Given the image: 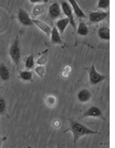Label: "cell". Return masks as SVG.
I'll use <instances>...</instances> for the list:
<instances>
[{"label": "cell", "mask_w": 115, "mask_h": 148, "mask_svg": "<svg viewBox=\"0 0 115 148\" xmlns=\"http://www.w3.org/2000/svg\"><path fill=\"white\" fill-rule=\"evenodd\" d=\"M107 79V76L103 75V74L97 71L95 65L92 64V66L89 69V81L92 85H97V84Z\"/></svg>", "instance_id": "3957f363"}, {"label": "cell", "mask_w": 115, "mask_h": 148, "mask_svg": "<svg viewBox=\"0 0 115 148\" xmlns=\"http://www.w3.org/2000/svg\"><path fill=\"white\" fill-rule=\"evenodd\" d=\"M29 1L31 4H39V3H42V1H41V0H29Z\"/></svg>", "instance_id": "7402d4cb"}, {"label": "cell", "mask_w": 115, "mask_h": 148, "mask_svg": "<svg viewBox=\"0 0 115 148\" xmlns=\"http://www.w3.org/2000/svg\"><path fill=\"white\" fill-rule=\"evenodd\" d=\"M45 10H46V6L45 5H42V4H38L37 5H35L32 9V14L34 16H38V15H40L45 13Z\"/></svg>", "instance_id": "e0dca14e"}, {"label": "cell", "mask_w": 115, "mask_h": 148, "mask_svg": "<svg viewBox=\"0 0 115 148\" xmlns=\"http://www.w3.org/2000/svg\"><path fill=\"white\" fill-rule=\"evenodd\" d=\"M42 2H45V3H47V2H48V0H41Z\"/></svg>", "instance_id": "603a6c76"}, {"label": "cell", "mask_w": 115, "mask_h": 148, "mask_svg": "<svg viewBox=\"0 0 115 148\" xmlns=\"http://www.w3.org/2000/svg\"><path fill=\"white\" fill-rule=\"evenodd\" d=\"M70 24V21L68 18H62L60 20H58L57 22L55 23V27L56 29H58L59 31V33L62 34V35H64V31L67 28V26Z\"/></svg>", "instance_id": "9c48e42d"}, {"label": "cell", "mask_w": 115, "mask_h": 148, "mask_svg": "<svg viewBox=\"0 0 115 148\" xmlns=\"http://www.w3.org/2000/svg\"><path fill=\"white\" fill-rule=\"evenodd\" d=\"M50 37H51V42L53 44H55V45L62 44V39L61 38V34L59 33V31H58V29H56L55 26H54L53 28H52Z\"/></svg>", "instance_id": "30bf717a"}, {"label": "cell", "mask_w": 115, "mask_h": 148, "mask_svg": "<svg viewBox=\"0 0 115 148\" xmlns=\"http://www.w3.org/2000/svg\"><path fill=\"white\" fill-rule=\"evenodd\" d=\"M61 5H62V10L64 14H65L66 18L69 19L70 21V23L71 25L72 26L73 29H76V23H75V20H74V17H73V14H72V9L70 5V4L66 1H62L61 3Z\"/></svg>", "instance_id": "277c9868"}, {"label": "cell", "mask_w": 115, "mask_h": 148, "mask_svg": "<svg viewBox=\"0 0 115 148\" xmlns=\"http://www.w3.org/2000/svg\"><path fill=\"white\" fill-rule=\"evenodd\" d=\"M91 97H92V95H91V92L86 88L84 89H81L78 95H77V97H78V100L81 103H87L88 102L90 99H91Z\"/></svg>", "instance_id": "7c38bea8"}, {"label": "cell", "mask_w": 115, "mask_h": 148, "mask_svg": "<svg viewBox=\"0 0 115 148\" xmlns=\"http://www.w3.org/2000/svg\"><path fill=\"white\" fill-rule=\"evenodd\" d=\"M61 14V8L60 5L57 3H54L52 4L49 6V16L51 17V19H56L60 16Z\"/></svg>", "instance_id": "4fadbf2b"}, {"label": "cell", "mask_w": 115, "mask_h": 148, "mask_svg": "<svg viewBox=\"0 0 115 148\" xmlns=\"http://www.w3.org/2000/svg\"><path fill=\"white\" fill-rule=\"evenodd\" d=\"M0 79L5 81L10 79V71L4 63L0 64Z\"/></svg>", "instance_id": "5bb4252c"}, {"label": "cell", "mask_w": 115, "mask_h": 148, "mask_svg": "<svg viewBox=\"0 0 115 148\" xmlns=\"http://www.w3.org/2000/svg\"><path fill=\"white\" fill-rule=\"evenodd\" d=\"M0 147H1V140H0Z\"/></svg>", "instance_id": "cb8c5ba5"}, {"label": "cell", "mask_w": 115, "mask_h": 148, "mask_svg": "<svg viewBox=\"0 0 115 148\" xmlns=\"http://www.w3.org/2000/svg\"><path fill=\"white\" fill-rule=\"evenodd\" d=\"M20 79L24 81H32V72L29 71H23L20 72Z\"/></svg>", "instance_id": "ac0fdd59"}, {"label": "cell", "mask_w": 115, "mask_h": 148, "mask_svg": "<svg viewBox=\"0 0 115 148\" xmlns=\"http://www.w3.org/2000/svg\"><path fill=\"white\" fill-rule=\"evenodd\" d=\"M32 23H33V24H35L40 30H42L46 35L49 36V35L51 34L52 28H51L48 24H47L46 23L42 22V21L37 20V19H32Z\"/></svg>", "instance_id": "ba28073f"}, {"label": "cell", "mask_w": 115, "mask_h": 148, "mask_svg": "<svg viewBox=\"0 0 115 148\" xmlns=\"http://www.w3.org/2000/svg\"><path fill=\"white\" fill-rule=\"evenodd\" d=\"M83 117H96V118H101L103 120H104V118L103 117V113L101 112V110L97 107V106H92L90 108H88L83 114Z\"/></svg>", "instance_id": "52a82bcc"}, {"label": "cell", "mask_w": 115, "mask_h": 148, "mask_svg": "<svg viewBox=\"0 0 115 148\" xmlns=\"http://www.w3.org/2000/svg\"><path fill=\"white\" fill-rule=\"evenodd\" d=\"M77 32L80 36H87L88 34V28L83 22H80L79 24V27L77 29Z\"/></svg>", "instance_id": "2e32d148"}, {"label": "cell", "mask_w": 115, "mask_h": 148, "mask_svg": "<svg viewBox=\"0 0 115 148\" xmlns=\"http://www.w3.org/2000/svg\"><path fill=\"white\" fill-rule=\"evenodd\" d=\"M109 15L108 12H92L89 14V21L91 23H99L102 22Z\"/></svg>", "instance_id": "8992f818"}, {"label": "cell", "mask_w": 115, "mask_h": 148, "mask_svg": "<svg viewBox=\"0 0 115 148\" xmlns=\"http://www.w3.org/2000/svg\"><path fill=\"white\" fill-rule=\"evenodd\" d=\"M18 20L19 22L24 26H32L34 25L32 23V19H30L29 15L23 9H19L18 11Z\"/></svg>", "instance_id": "5b68a950"}, {"label": "cell", "mask_w": 115, "mask_h": 148, "mask_svg": "<svg viewBox=\"0 0 115 148\" xmlns=\"http://www.w3.org/2000/svg\"><path fill=\"white\" fill-rule=\"evenodd\" d=\"M71 130L73 134V142L74 143H76L83 136L98 134L97 131L92 130L87 128V127L83 126L82 124H80L77 121H71Z\"/></svg>", "instance_id": "6da1fadb"}, {"label": "cell", "mask_w": 115, "mask_h": 148, "mask_svg": "<svg viewBox=\"0 0 115 148\" xmlns=\"http://www.w3.org/2000/svg\"><path fill=\"white\" fill-rule=\"evenodd\" d=\"M110 5V0H99L97 3V8L107 9Z\"/></svg>", "instance_id": "ffe728a7"}, {"label": "cell", "mask_w": 115, "mask_h": 148, "mask_svg": "<svg viewBox=\"0 0 115 148\" xmlns=\"http://www.w3.org/2000/svg\"><path fill=\"white\" fill-rule=\"evenodd\" d=\"M67 1L71 4V9L73 10V11H74L75 15H76L78 18L82 19V18H85V17H86V15H85L84 12L82 11L81 8L79 7V5H78V3L75 1V0H67Z\"/></svg>", "instance_id": "8fae6325"}, {"label": "cell", "mask_w": 115, "mask_h": 148, "mask_svg": "<svg viewBox=\"0 0 115 148\" xmlns=\"http://www.w3.org/2000/svg\"><path fill=\"white\" fill-rule=\"evenodd\" d=\"M34 64H35V61H34V55L31 54L30 56H29L27 58H26V61H25V67L27 70H30L34 67Z\"/></svg>", "instance_id": "d6986e66"}, {"label": "cell", "mask_w": 115, "mask_h": 148, "mask_svg": "<svg viewBox=\"0 0 115 148\" xmlns=\"http://www.w3.org/2000/svg\"><path fill=\"white\" fill-rule=\"evenodd\" d=\"M9 55L13 62L15 65H18L21 60V47H20V41L18 38H15L13 44L10 46Z\"/></svg>", "instance_id": "7a4b0ae2"}, {"label": "cell", "mask_w": 115, "mask_h": 148, "mask_svg": "<svg viewBox=\"0 0 115 148\" xmlns=\"http://www.w3.org/2000/svg\"><path fill=\"white\" fill-rule=\"evenodd\" d=\"M98 36L103 40L110 39V29L108 27H101L98 29Z\"/></svg>", "instance_id": "9a60e30c"}, {"label": "cell", "mask_w": 115, "mask_h": 148, "mask_svg": "<svg viewBox=\"0 0 115 148\" xmlns=\"http://www.w3.org/2000/svg\"><path fill=\"white\" fill-rule=\"evenodd\" d=\"M5 101L3 98H0V114H3L5 111Z\"/></svg>", "instance_id": "44dd1931"}]
</instances>
